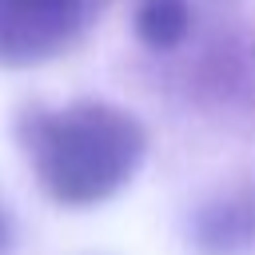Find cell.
Masks as SVG:
<instances>
[{
	"mask_svg": "<svg viewBox=\"0 0 255 255\" xmlns=\"http://www.w3.org/2000/svg\"><path fill=\"white\" fill-rule=\"evenodd\" d=\"M12 135L44 195L64 207L112 199L147 155L143 124L108 100H72L60 108L40 100L20 104Z\"/></svg>",
	"mask_w": 255,
	"mask_h": 255,
	"instance_id": "1",
	"label": "cell"
},
{
	"mask_svg": "<svg viewBox=\"0 0 255 255\" xmlns=\"http://www.w3.org/2000/svg\"><path fill=\"white\" fill-rule=\"evenodd\" d=\"M108 0H0V68L44 64L76 48Z\"/></svg>",
	"mask_w": 255,
	"mask_h": 255,
	"instance_id": "2",
	"label": "cell"
},
{
	"mask_svg": "<svg viewBox=\"0 0 255 255\" xmlns=\"http://www.w3.org/2000/svg\"><path fill=\"white\" fill-rule=\"evenodd\" d=\"M199 255H255V179L219 187L191 219Z\"/></svg>",
	"mask_w": 255,
	"mask_h": 255,
	"instance_id": "3",
	"label": "cell"
},
{
	"mask_svg": "<svg viewBox=\"0 0 255 255\" xmlns=\"http://www.w3.org/2000/svg\"><path fill=\"white\" fill-rule=\"evenodd\" d=\"M131 28L139 44L151 52H171L191 32V4L187 0H139L131 12Z\"/></svg>",
	"mask_w": 255,
	"mask_h": 255,
	"instance_id": "4",
	"label": "cell"
},
{
	"mask_svg": "<svg viewBox=\"0 0 255 255\" xmlns=\"http://www.w3.org/2000/svg\"><path fill=\"white\" fill-rule=\"evenodd\" d=\"M16 243V223H12V211L0 203V255H8Z\"/></svg>",
	"mask_w": 255,
	"mask_h": 255,
	"instance_id": "5",
	"label": "cell"
}]
</instances>
